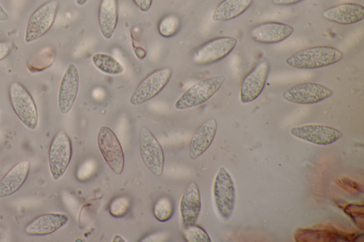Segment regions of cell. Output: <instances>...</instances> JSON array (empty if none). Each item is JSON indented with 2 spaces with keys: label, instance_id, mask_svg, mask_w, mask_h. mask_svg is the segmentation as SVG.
Returning a JSON list of instances; mask_svg holds the SVG:
<instances>
[{
  "label": "cell",
  "instance_id": "21",
  "mask_svg": "<svg viewBox=\"0 0 364 242\" xmlns=\"http://www.w3.org/2000/svg\"><path fill=\"white\" fill-rule=\"evenodd\" d=\"M118 22L117 0H101L98 11V25L106 40L112 38Z\"/></svg>",
  "mask_w": 364,
  "mask_h": 242
},
{
  "label": "cell",
  "instance_id": "1",
  "mask_svg": "<svg viewBox=\"0 0 364 242\" xmlns=\"http://www.w3.org/2000/svg\"><path fill=\"white\" fill-rule=\"evenodd\" d=\"M344 54L336 48L319 45L296 51L285 59V63L299 70L317 69L336 64L343 60Z\"/></svg>",
  "mask_w": 364,
  "mask_h": 242
},
{
  "label": "cell",
  "instance_id": "26",
  "mask_svg": "<svg viewBox=\"0 0 364 242\" xmlns=\"http://www.w3.org/2000/svg\"><path fill=\"white\" fill-rule=\"evenodd\" d=\"M183 235L188 242H210L211 239L207 231L201 226L193 224L183 226Z\"/></svg>",
  "mask_w": 364,
  "mask_h": 242
},
{
  "label": "cell",
  "instance_id": "13",
  "mask_svg": "<svg viewBox=\"0 0 364 242\" xmlns=\"http://www.w3.org/2000/svg\"><path fill=\"white\" fill-rule=\"evenodd\" d=\"M79 87L80 75L77 67L74 63H70L63 73L58 89V108L61 114L66 115L71 111Z\"/></svg>",
  "mask_w": 364,
  "mask_h": 242
},
{
  "label": "cell",
  "instance_id": "37",
  "mask_svg": "<svg viewBox=\"0 0 364 242\" xmlns=\"http://www.w3.org/2000/svg\"><path fill=\"white\" fill-rule=\"evenodd\" d=\"M0 121H1V112H0Z\"/></svg>",
  "mask_w": 364,
  "mask_h": 242
},
{
  "label": "cell",
  "instance_id": "34",
  "mask_svg": "<svg viewBox=\"0 0 364 242\" xmlns=\"http://www.w3.org/2000/svg\"><path fill=\"white\" fill-rule=\"evenodd\" d=\"M134 53L138 59L143 60L146 55V51L141 48H137L134 50Z\"/></svg>",
  "mask_w": 364,
  "mask_h": 242
},
{
  "label": "cell",
  "instance_id": "30",
  "mask_svg": "<svg viewBox=\"0 0 364 242\" xmlns=\"http://www.w3.org/2000/svg\"><path fill=\"white\" fill-rule=\"evenodd\" d=\"M338 181H339V182H340L341 184H339V183L338 184L341 186L343 187V188L348 187V189H351L352 190H354V191L362 192V190L359 189L358 183H356L355 182L352 181L348 178L342 177L341 179H338Z\"/></svg>",
  "mask_w": 364,
  "mask_h": 242
},
{
  "label": "cell",
  "instance_id": "6",
  "mask_svg": "<svg viewBox=\"0 0 364 242\" xmlns=\"http://www.w3.org/2000/svg\"><path fill=\"white\" fill-rule=\"evenodd\" d=\"M213 194L214 203L220 216L228 220L233 212L235 203V187L229 172L220 167L215 175Z\"/></svg>",
  "mask_w": 364,
  "mask_h": 242
},
{
  "label": "cell",
  "instance_id": "31",
  "mask_svg": "<svg viewBox=\"0 0 364 242\" xmlns=\"http://www.w3.org/2000/svg\"><path fill=\"white\" fill-rule=\"evenodd\" d=\"M141 12L148 11L152 4V0H132Z\"/></svg>",
  "mask_w": 364,
  "mask_h": 242
},
{
  "label": "cell",
  "instance_id": "12",
  "mask_svg": "<svg viewBox=\"0 0 364 242\" xmlns=\"http://www.w3.org/2000/svg\"><path fill=\"white\" fill-rule=\"evenodd\" d=\"M269 63L267 60L259 61L245 76L240 88V99L242 103L255 101L262 92L269 72Z\"/></svg>",
  "mask_w": 364,
  "mask_h": 242
},
{
  "label": "cell",
  "instance_id": "11",
  "mask_svg": "<svg viewBox=\"0 0 364 242\" xmlns=\"http://www.w3.org/2000/svg\"><path fill=\"white\" fill-rule=\"evenodd\" d=\"M330 88L315 82H303L293 85L282 94L283 99L297 104H313L333 95Z\"/></svg>",
  "mask_w": 364,
  "mask_h": 242
},
{
  "label": "cell",
  "instance_id": "27",
  "mask_svg": "<svg viewBox=\"0 0 364 242\" xmlns=\"http://www.w3.org/2000/svg\"><path fill=\"white\" fill-rule=\"evenodd\" d=\"M130 200L126 196H120L113 199L109 206V214L116 218L124 216L129 211Z\"/></svg>",
  "mask_w": 364,
  "mask_h": 242
},
{
  "label": "cell",
  "instance_id": "22",
  "mask_svg": "<svg viewBox=\"0 0 364 242\" xmlns=\"http://www.w3.org/2000/svg\"><path fill=\"white\" fill-rule=\"evenodd\" d=\"M254 0H223L215 7L212 19L216 22L234 19L245 13Z\"/></svg>",
  "mask_w": 364,
  "mask_h": 242
},
{
  "label": "cell",
  "instance_id": "5",
  "mask_svg": "<svg viewBox=\"0 0 364 242\" xmlns=\"http://www.w3.org/2000/svg\"><path fill=\"white\" fill-rule=\"evenodd\" d=\"M73 155L72 141L63 130L53 136L48 150V167L52 178L57 181L63 176Z\"/></svg>",
  "mask_w": 364,
  "mask_h": 242
},
{
  "label": "cell",
  "instance_id": "3",
  "mask_svg": "<svg viewBox=\"0 0 364 242\" xmlns=\"http://www.w3.org/2000/svg\"><path fill=\"white\" fill-rule=\"evenodd\" d=\"M225 81L223 75H217L199 80L188 87L176 101L174 107L186 110L198 106L209 100Z\"/></svg>",
  "mask_w": 364,
  "mask_h": 242
},
{
  "label": "cell",
  "instance_id": "33",
  "mask_svg": "<svg viewBox=\"0 0 364 242\" xmlns=\"http://www.w3.org/2000/svg\"><path fill=\"white\" fill-rule=\"evenodd\" d=\"M9 18V13L0 4V21H6Z\"/></svg>",
  "mask_w": 364,
  "mask_h": 242
},
{
  "label": "cell",
  "instance_id": "35",
  "mask_svg": "<svg viewBox=\"0 0 364 242\" xmlns=\"http://www.w3.org/2000/svg\"><path fill=\"white\" fill-rule=\"evenodd\" d=\"M112 241L113 242H119V241H120V242L123 241L124 242V241H125V240L123 239V238L121 236L115 235L114 237L113 238Z\"/></svg>",
  "mask_w": 364,
  "mask_h": 242
},
{
  "label": "cell",
  "instance_id": "18",
  "mask_svg": "<svg viewBox=\"0 0 364 242\" xmlns=\"http://www.w3.org/2000/svg\"><path fill=\"white\" fill-rule=\"evenodd\" d=\"M321 16L331 22L351 25L364 18V6L356 3L339 4L324 9Z\"/></svg>",
  "mask_w": 364,
  "mask_h": 242
},
{
  "label": "cell",
  "instance_id": "20",
  "mask_svg": "<svg viewBox=\"0 0 364 242\" xmlns=\"http://www.w3.org/2000/svg\"><path fill=\"white\" fill-rule=\"evenodd\" d=\"M69 221V217L60 213H46L33 219L25 226L24 231L29 236H46L51 234Z\"/></svg>",
  "mask_w": 364,
  "mask_h": 242
},
{
  "label": "cell",
  "instance_id": "7",
  "mask_svg": "<svg viewBox=\"0 0 364 242\" xmlns=\"http://www.w3.org/2000/svg\"><path fill=\"white\" fill-rule=\"evenodd\" d=\"M237 40L231 36L213 38L198 47L191 55L196 65H207L217 62L227 57L235 48Z\"/></svg>",
  "mask_w": 364,
  "mask_h": 242
},
{
  "label": "cell",
  "instance_id": "15",
  "mask_svg": "<svg viewBox=\"0 0 364 242\" xmlns=\"http://www.w3.org/2000/svg\"><path fill=\"white\" fill-rule=\"evenodd\" d=\"M294 27L289 24L276 21L259 23L251 28V39L258 43L274 44L288 38L293 33Z\"/></svg>",
  "mask_w": 364,
  "mask_h": 242
},
{
  "label": "cell",
  "instance_id": "9",
  "mask_svg": "<svg viewBox=\"0 0 364 242\" xmlns=\"http://www.w3.org/2000/svg\"><path fill=\"white\" fill-rule=\"evenodd\" d=\"M98 148L106 163L116 175H120L124 167V155L121 143L114 132L102 126L97 136Z\"/></svg>",
  "mask_w": 364,
  "mask_h": 242
},
{
  "label": "cell",
  "instance_id": "2",
  "mask_svg": "<svg viewBox=\"0 0 364 242\" xmlns=\"http://www.w3.org/2000/svg\"><path fill=\"white\" fill-rule=\"evenodd\" d=\"M11 106L20 121L28 128L35 130L39 121L38 111L32 95L21 82L14 81L9 87Z\"/></svg>",
  "mask_w": 364,
  "mask_h": 242
},
{
  "label": "cell",
  "instance_id": "36",
  "mask_svg": "<svg viewBox=\"0 0 364 242\" xmlns=\"http://www.w3.org/2000/svg\"><path fill=\"white\" fill-rule=\"evenodd\" d=\"M87 1L88 0H75L76 4L80 6H84Z\"/></svg>",
  "mask_w": 364,
  "mask_h": 242
},
{
  "label": "cell",
  "instance_id": "4",
  "mask_svg": "<svg viewBox=\"0 0 364 242\" xmlns=\"http://www.w3.org/2000/svg\"><path fill=\"white\" fill-rule=\"evenodd\" d=\"M58 9V0H49L33 12L26 24L25 43L36 41L50 31L55 22Z\"/></svg>",
  "mask_w": 364,
  "mask_h": 242
},
{
  "label": "cell",
  "instance_id": "29",
  "mask_svg": "<svg viewBox=\"0 0 364 242\" xmlns=\"http://www.w3.org/2000/svg\"><path fill=\"white\" fill-rule=\"evenodd\" d=\"M12 43L9 41H0V61L5 59L12 50Z\"/></svg>",
  "mask_w": 364,
  "mask_h": 242
},
{
  "label": "cell",
  "instance_id": "32",
  "mask_svg": "<svg viewBox=\"0 0 364 242\" xmlns=\"http://www.w3.org/2000/svg\"><path fill=\"white\" fill-rule=\"evenodd\" d=\"M304 0H272V4L277 6H290L298 4Z\"/></svg>",
  "mask_w": 364,
  "mask_h": 242
},
{
  "label": "cell",
  "instance_id": "14",
  "mask_svg": "<svg viewBox=\"0 0 364 242\" xmlns=\"http://www.w3.org/2000/svg\"><path fill=\"white\" fill-rule=\"evenodd\" d=\"M291 134L316 145H326L340 139L343 133L332 126L321 124H305L291 128Z\"/></svg>",
  "mask_w": 364,
  "mask_h": 242
},
{
  "label": "cell",
  "instance_id": "24",
  "mask_svg": "<svg viewBox=\"0 0 364 242\" xmlns=\"http://www.w3.org/2000/svg\"><path fill=\"white\" fill-rule=\"evenodd\" d=\"M181 26V21L178 15L168 13L163 16L159 21L157 30L164 38H171L178 34Z\"/></svg>",
  "mask_w": 364,
  "mask_h": 242
},
{
  "label": "cell",
  "instance_id": "25",
  "mask_svg": "<svg viewBox=\"0 0 364 242\" xmlns=\"http://www.w3.org/2000/svg\"><path fill=\"white\" fill-rule=\"evenodd\" d=\"M174 214L173 200L168 197L164 196L158 199L153 207L154 218L159 222H166Z\"/></svg>",
  "mask_w": 364,
  "mask_h": 242
},
{
  "label": "cell",
  "instance_id": "8",
  "mask_svg": "<svg viewBox=\"0 0 364 242\" xmlns=\"http://www.w3.org/2000/svg\"><path fill=\"white\" fill-rule=\"evenodd\" d=\"M172 75L170 67H161L148 74L138 84L129 98L133 106L142 104L156 97L168 83Z\"/></svg>",
  "mask_w": 364,
  "mask_h": 242
},
{
  "label": "cell",
  "instance_id": "16",
  "mask_svg": "<svg viewBox=\"0 0 364 242\" xmlns=\"http://www.w3.org/2000/svg\"><path fill=\"white\" fill-rule=\"evenodd\" d=\"M217 127V121L214 118H209L196 128L188 145L191 160L198 159L209 148L215 138Z\"/></svg>",
  "mask_w": 364,
  "mask_h": 242
},
{
  "label": "cell",
  "instance_id": "10",
  "mask_svg": "<svg viewBox=\"0 0 364 242\" xmlns=\"http://www.w3.org/2000/svg\"><path fill=\"white\" fill-rule=\"evenodd\" d=\"M139 153L147 169L154 175L161 176L164 166L163 148L156 136L146 127H142L140 131Z\"/></svg>",
  "mask_w": 364,
  "mask_h": 242
},
{
  "label": "cell",
  "instance_id": "17",
  "mask_svg": "<svg viewBox=\"0 0 364 242\" xmlns=\"http://www.w3.org/2000/svg\"><path fill=\"white\" fill-rule=\"evenodd\" d=\"M201 205L199 187L192 181L186 187L180 200L179 210L183 226L196 224L201 210Z\"/></svg>",
  "mask_w": 364,
  "mask_h": 242
},
{
  "label": "cell",
  "instance_id": "19",
  "mask_svg": "<svg viewBox=\"0 0 364 242\" xmlns=\"http://www.w3.org/2000/svg\"><path fill=\"white\" fill-rule=\"evenodd\" d=\"M31 169L28 160L14 164L0 180V199L16 193L26 181Z\"/></svg>",
  "mask_w": 364,
  "mask_h": 242
},
{
  "label": "cell",
  "instance_id": "28",
  "mask_svg": "<svg viewBox=\"0 0 364 242\" xmlns=\"http://www.w3.org/2000/svg\"><path fill=\"white\" fill-rule=\"evenodd\" d=\"M343 211L348 214L353 221L354 224L360 228L363 229V205L357 204H349L345 207Z\"/></svg>",
  "mask_w": 364,
  "mask_h": 242
},
{
  "label": "cell",
  "instance_id": "23",
  "mask_svg": "<svg viewBox=\"0 0 364 242\" xmlns=\"http://www.w3.org/2000/svg\"><path fill=\"white\" fill-rule=\"evenodd\" d=\"M94 66L101 72L108 75H119L124 72L122 65L112 55L97 53L92 56Z\"/></svg>",
  "mask_w": 364,
  "mask_h": 242
}]
</instances>
